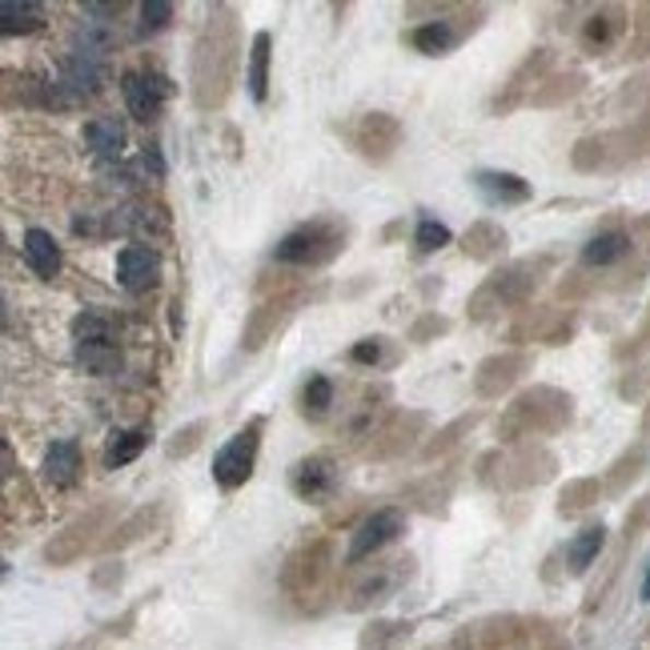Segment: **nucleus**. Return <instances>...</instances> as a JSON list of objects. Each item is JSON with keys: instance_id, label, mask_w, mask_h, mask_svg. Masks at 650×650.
<instances>
[{"instance_id": "obj_1", "label": "nucleus", "mask_w": 650, "mask_h": 650, "mask_svg": "<svg viewBox=\"0 0 650 650\" xmlns=\"http://www.w3.org/2000/svg\"><path fill=\"white\" fill-rule=\"evenodd\" d=\"M241 69V21L234 4H213L205 25L193 40V64H189V93L197 113H217L237 85Z\"/></svg>"}, {"instance_id": "obj_2", "label": "nucleus", "mask_w": 650, "mask_h": 650, "mask_svg": "<svg viewBox=\"0 0 650 650\" xmlns=\"http://www.w3.org/2000/svg\"><path fill=\"white\" fill-rule=\"evenodd\" d=\"M551 270V253H539V258H518V261H506L503 270H494L486 282L470 294V318L474 321H486L494 314H503V309H515L522 306L534 289L542 285Z\"/></svg>"}, {"instance_id": "obj_3", "label": "nucleus", "mask_w": 650, "mask_h": 650, "mask_svg": "<svg viewBox=\"0 0 650 650\" xmlns=\"http://www.w3.org/2000/svg\"><path fill=\"white\" fill-rule=\"evenodd\" d=\"M566 422H570V398L563 390H551V386H534V390L518 393L515 402L503 410L498 438H503V446L530 442V438L563 429Z\"/></svg>"}, {"instance_id": "obj_4", "label": "nucleus", "mask_w": 650, "mask_h": 650, "mask_svg": "<svg viewBox=\"0 0 650 650\" xmlns=\"http://www.w3.org/2000/svg\"><path fill=\"white\" fill-rule=\"evenodd\" d=\"M345 237H350L345 222H338V217H314V222L289 229L277 241L273 258L282 261V265H297V270H318V265H330L342 253Z\"/></svg>"}, {"instance_id": "obj_5", "label": "nucleus", "mask_w": 650, "mask_h": 650, "mask_svg": "<svg viewBox=\"0 0 650 650\" xmlns=\"http://www.w3.org/2000/svg\"><path fill=\"white\" fill-rule=\"evenodd\" d=\"M113 515H117V503H97L93 510H85L81 518H73L61 534H52L49 539V546H45V563L69 566V563H76L85 551H93L97 542L105 546V539L113 534L109 530Z\"/></svg>"}, {"instance_id": "obj_6", "label": "nucleus", "mask_w": 650, "mask_h": 650, "mask_svg": "<svg viewBox=\"0 0 650 650\" xmlns=\"http://www.w3.org/2000/svg\"><path fill=\"white\" fill-rule=\"evenodd\" d=\"M554 474V458L539 446H522L515 454H491L482 458V482L498 491H518V486H539Z\"/></svg>"}, {"instance_id": "obj_7", "label": "nucleus", "mask_w": 650, "mask_h": 650, "mask_svg": "<svg viewBox=\"0 0 650 650\" xmlns=\"http://www.w3.org/2000/svg\"><path fill=\"white\" fill-rule=\"evenodd\" d=\"M261 434H265V422L253 417L246 426L237 429L234 438L217 450L213 458V482L222 486V491H237V486H246L253 478V466H258V454H261Z\"/></svg>"}, {"instance_id": "obj_8", "label": "nucleus", "mask_w": 650, "mask_h": 650, "mask_svg": "<svg viewBox=\"0 0 650 650\" xmlns=\"http://www.w3.org/2000/svg\"><path fill=\"white\" fill-rule=\"evenodd\" d=\"M482 16H486V9H454V16L417 25L414 33H410V45H414L422 57H450V52L482 25Z\"/></svg>"}, {"instance_id": "obj_9", "label": "nucleus", "mask_w": 650, "mask_h": 650, "mask_svg": "<svg viewBox=\"0 0 650 650\" xmlns=\"http://www.w3.org/2000/svg\"><path fill=\"white\" fill-rule=\"evenodd\" d=\"M333 570V546L326 539L318 542H306V546H297L289 554V563L282 570V587L294 594V599H309V594H318L321 582L330 578Z\"/></svg>"}, {"instance_id": "obj_10", "label": "nucleus", "mask_w": 650, "mask_h": 650, "mask_svg": "<svg viewBox=\"0 0 650 650\" xmlns=\"http://www.w3.org/2000/svg\"><path fill=\"white\" fill-rule=\"evenodd\" d=\"M530 366H534V357L522 354V350H503V354L482 357L478 369H474V393L482 402H494V398L515 390Z\"/></svg>"}, {"instance_id": "obj_11", "label": "nucleus", "mask_w": 650, "mask_h": 650, "mask_svg": "<svg viewBox=\"0 0 650 650\" xmlns=\"http://www.w3.org/2000/svg\"><path fill=\"white\" fill-rule=\"evenodd\" d=\"M297 306H302V294H289V289L273 294L270 302H261V306L249 314L246 330H241V350H246V354H258L261 345H270L273 338L285 330V321L297 314Z\"/></svg>"}, {"instance_id": "obj_12", "label": "nucleus", "mask_w": 650, "mask_h": 650, "mask_svg": "<svg viewBox=\"0 0 650 650\" xmlns=\"http://www.w3.org/2000/svg\"><path fill=\"white\" fill-rule=\"evenodd\" d=\"M350 141H354V149L362 157L381 165V161H390L393 153H398V145H402V121L390 117V113H366V117L350 129Z\"/></svg>"}, {"instance_id": "obj_13", "label": "nucleus", "mask_w": 650, "mask_h": 650, "mask_svg": "<svg viewBox=\"0 0 650 650\" xmlns=\"http://www.w3.org/2000/svg\"><path fill=\"white\" fill-rule=\"evenodd\" d=\"M121 93H125V105H129V117H137V121H157L173 97V85H169V76L145 73V69H141V73L121 76Z\"/></svg>"}, {"instance_id": "obj_14", "label": "nucleus", "mask_w": 650, "mask_h": 650, "mask_svg": "<svg viewBox=\"0 0 650 650\" xmlns=\"http://www.w3.org/2000/svg\"><path fill=\"white\" fill-rule=\"evenodd\" d=\"M429 417L422 414V410H398V414H390V422L386 426L374 429V442H369L366 454L378 458V462H390V458H402L410 446L422 438V429H426Z\"/></svg>"}, {"instance_id": "obj_15", "label": "nucleus", "mask_w": 650, "mask_h": 650, "mask_svg": "<svg viewBox=\"0 0 650 650\" xmlns=\"http://www.w3.org/2000/svg\"><path fill=\"white\" fill-rule=\"evenodd\" d=\"M398 534H405V515L402 510H393V506H386V510H374V515L362 522V527L354 530V539H350V563H366V558H374L378 551H386Z\"/></svg>"}, {"instance_id": "obj_16", "label": "nucleus", "mask_w": 650, "mask_h": 650, "mask_svg": "<svg viewBox=\"0 0 650 650\" xmlns=\"http://www.w3.org/2000/svg\"><path fill=\"white\" fill-rule=\"evenodd\" d=\"M289 491L302 498V503H326L333 491H338V462L326 454H309L302 462H294L289 470Z\"/></svg>"}, {"instance_id": "obj_17", "label": "nucleus", "mask_w": 650, "mask_h": 650, "mask_svg": "<svg viewBox=\"0 0 650 650\" xmlns=\"http://www.w3.org/2000/svg\"><path fill=\"white\" fill-rule=\"evenodd\" d=\"M161 277V258L157 249L149 246H125L117 253V282L129 289V294H141V289H153Z\"/></svg>"}, {"instance_id": "obj_18", "label": "nucleus", "mask_w": 650, "mask_h": 650, "mask_svg": "<svg viewBox=\"0 0 650 650\" xmlns=\"http://www.w3.org/2000/svg\"><path fill=\"white\" fill-rule=\"evenodd\" d=\"M474 189H478L491 205H522V201H530V193H534L527 177L506 173V169H478L474 173Z\"/></svg>"}, {"instance_id": "obj_19", "label": "nucleus", "mask_w": 650, "mask_h": 650, "mask_svg": "<svg viewBox=\"0 0 650 650\" xmlns=\"http://www.w3.org/2000/svg\"><path fill=\"white\" fill-rule=\"evenodd\" d=\"M506 246H510V237H506L503 225L491 222V217L474 222L466 234H462V253H466L470 261H498L506 253Z\"/></svg>"}, {"instance_id": "obj_20", "label": "nucleus", "mask_w": 650, "mask_h": 650, "mask_svg": "<svg viewBox=\"0 0 650 650\" xmlns=\"http://www.w3.org/2000/svg\"><path fill=\"white\" fill-rule=\"evenodd\" d=\"M21 253H25L28 270L37 277H57L61 273V249H57L49 229H28L25 241H21Z\"/></svg>"}, {"instance_id": "obj_21", "label": "nucleus", "mask_w": 650, "mask_h": 650, "mask_svg": "<svg viewBox=\"0 0 650 650\" xmlns=\"http://www.w3.org/2000/svg\"><path fill=\"white\" fill-rule=\"evenodd\" d=\"M482 417H486V410H470V414L454 417L450 426H442L438 434H434V438H429L426 446H422V462H438V458H446L458 442H462V438H470V434L478 429Z\"/></svg>"}, {"instance_id": "obj_22", "label": "nucleus", "mask_w": 650, "mask_h": 650, "mask_svg": "<svg viewBox=\"0 0 650 650\" xmlns=\"http://www.w3.org/2000/svg\"><path fill=\"white\" fill-rule=\"evenodd\" d=\"M270 61H273V37H270V33H253V45H249L246 85H249V97L258 101V105L270 97Z\"/></svg>"}, {"instance_id": "obj_23", "label": "nucleus", "mask_w": 650, "mask_h": 650, "mask_svg": "<svg viewBox=\"0 0 650 650\" xmlns=\"http://www.w3.org/2000/svg\"><path fill=\"white\" fill-rule=\"evenodd\" d=\"M76 474H81V446L73 438H61V442L49 446V454H45V478L52 486H73Z\"/></svg>"}, {"instance_id": "obj_24", "label": "nucleus", "mask_w": 650, "mask_h": 650, "mask_svg": "<svg viewBox=\"0 0 650 650\" xmlns=\"http://www.w3.org/2000/svg\"><path fill=\"white\" fill-rule=\"evenodd\" d=\"M45 25V4L37 0H4L0 4V33L16 37V33H37Z\"/></svg>"}, {"instance_id": "obj_25", "label": "nucleus", "mask_w": 650, "mask_h": 650, "mask_svg": "<svg viewBox=\"0 0 650 650\" xmlns=\"http://www.w3.org/2000/svg\"><path fill=\"white\" fill-rule=\"evenodd\" d=\"M161 515H165V506H161V503L141 506L137 515L125 518L121 527H117V530H113V534H109V539H105V551H125L129 542L145 539L149 530H153V527H157V522H161Z\"/></svg>"}, {"instance_id": "obj_26", "label": "nucleus", "mask_w": 650, "mask_h": 650, "mask_svg": "<svg viewBox=\"0 0 650 650\" xmlns=\"http://www.w3.org/2000/svg\"><path fill=\"white\" fill-rule=\"evenodd\" d=\"M542 64H546V52H530L527 61L518 64L515 69V76H510V81H506L503 85V93H498V97H494V105L491 109L494 113H510L518 105V101H522V93H527V85H530V76H539V69Z\"/></svg>"}, {"instance_id": "obj_27", "label": "nucleus", "mask_w": 650, "mask_h": 650, "mask_svg": "<svg viewBox=\"0 0 650 650\" xmlns=\"http://www.w3.org/2000/svg\"><path fill=\"white\" fill-rule=\"evenodd\" d=\"M630 253V237L623 234V229H606V234H594L587 241V249H582V261L587 265H614L618 258H626Z\"/></svg>"}, {"instance_id": "obj_28", "label": "nucleus", "mask_w": 650, "mask_h": 650, "mask_svg": "<svg viewBox=\"0 0 650 650\" xmlns=\"http://www.w3.org/2000/svg\"><path fill=\"white\" fill-rule=\"evenodd\" d=\"M76 362L88 369V374H97V378H109L121 369V350L113 342H88V345H76Z\"/></svg>"}, {"instance_id": "obj_29", "label": "nucleus", "mask_w": 650, "mask_h": 650, "mask_svg": "<svg viewBox=\"0 0 650 650\" xmlns=\"http://www.w3.org/2000/svg\"><path fill=\"white\" fill-rule=\"evenodd\" d=\"M149 434L145 429H117L109 438V446H105V466L117 470V466H129L141 450H145Z\"/></svg>"}, {"instance_id": "obj_30", "label": "nucleus", "mask_w": 650, "mask_h": 650, "mask_svg": "<svg viewBox=\"0 0 650 650\" xmlns=\"http://www.w3.org/2000/svg\"><path fill=\"white\" fill-rule=\"evenodd\" d=\"M602 542H606V530H602V527H587L582 534H575L570 551H566V563H570V570H575V575H587L590 563L599 558Z\"/></svg>"}, {"instance_id": "obj_31", "label": "nucleus", "mask_w": 650, "mask_h": 650, "mask_svg": "<svg viewBox=\"0 0 650 650\" xmlns=\"http://www.w3.org/2000/svg\"><path fill=\"white\" fill-rule=\"evenodd\" d=\"M85 141L88 149H97L101 157H117L125 149V129L113 117H97V121L85 125Z\"/></svg>"}, {"instance_id": "obj_32", "label": "nucleus", "mask_w": 650, "mask_h": 650, "mask_svg": "<svg viewBox=\"0 0 650 650\" xmlns=\"http://www.w3.org/2000/svg\"><path fill=\"white\" fill-rule=\"evenodd\" d=\"M330 405H333V381L326 374H309L306 390H302V414L318 422V417L330 414Z\"/></svg>"}, {"instance_id": "obj_33", "label": "nucleus", "mask_w": 650, "mask_h": 650, "mask_svg": "<svg viewBox=\"0 0 650 650\" xmlns=\"http://www.w3.org/2000/svg\"><path fill=\"white\" fill-rule=\"evenodd\" d=\"M410 630H414L410 623H374L362 635V650H393L398 642L410 638Z\"/></svg>"}, {"instance_id": "obj_34", "label": "nucleus", "mask_w": 650, "mask_h": 650, "mask_svg": "<svg viewBox=\"0 0 650 650\" xmlns=\"http://www.w3.org/2000/svg\"><path fill=\"white\" fill-rule=\"evenodd\" d=\"M402 566H410V563H393L381 578H366V582H362V587L354 590V599H350V606H354V611H362V606H369V602H381V594L390 590L393 578L402 575Z\"/></svg>"}, {"instance_id": "obj_35", "label": "nucleus", "mask_w": 650, "mask_h": 650, "mask_svg": "<svg viewBox=\"0 0 650 650\" xmlns=\"http://www.w3.org/2000/svg\"><path fill=\"white\" fill-rule=\"evenodd\" d=\"M209 434V422L201 417V422H189V426H181L177 434H173L169 442H165V454L169 458H189L201 446V438Z\"/></svg>"}, {"instance_id": "obj_36", "label": "nucleus", "mask_w": 650, "mask_h": 650, "mask_svg": "<svg viewBox=\"0 0 650 650\" xmlns=\"http://www.w3.org/2000/svg\"><path fill=\"white\" fill-rule=\"evenodd\" d=\"M414 246L417 253H438L442 246H450V229H446L442 222H434V217H422L414 234Z\"/></svg>"}, {"instance_id": "obj_37", "label": "nucleus", "mask_w": 650, "mask_h": 650, "mask_svg": "<svg viewBox=\"0 0 650 650\" xmlns=\"http://www.w3.org/2000/svg\"><path fill=\"white\" fill-rule=\"evenodd\" d=\"M73 338L76 345H88V342H113V326L101 314H81L73 321Z\"/></svg>"}, {"instance_id": "obj_38", "label": "nucleus", "mask_w": 650, "mask_h": 650, "mask_svg": "<svg viewBox=\"0 0 650 650\" xmlns=\"http://www.w3.org/2000/svg\"><path fill=\"white\" fill-rule=\"evenodd\" d=\"M173 13H177V9H173L169 0H145V4H141V28H137V33H141V37H153V33H161V28L169 25Z\"/></svg>"}, {"instance_id": "obj_39", "label": "nucleus", "mask_w": 650, "mask_h": 650, "mask_svg": "<svg viewBox=\"0 0 650 650\" xmlns=\"http://www.w3.org/2000/svg\"><path fill=\"white\" fill-rule=\"evenodd\" d=\"M442 333H450V321H446L442 314H422V318L410 326V342L426 345L429 338H442Z\"/></svg>"}, {"instance_id": "obj_40", "label": "nucleus", "mask_w": 650, "mask_h": 650, "mask_svg": "<svg viewBox=\"0 0 650 650\" xmlns=\"http://www.w3.org/2000/svg\"><path fill=\"white\" fill-rule=\"evenodd\" d=\"M590 494H594V482H570V486L563 491V503H558V510H563V515H575V510L590 506Z\"/></svg>"}, {"instance_id": "obj_41", "label": "nucleus", "mask_w": 650, "mask_h": 650, "mask_svg": "<svg viewBox=\"0 0 650 650\" xmlns=\"http://www.w3.org/2000/svg\"><path fill=\"white\" fill-rule=\"evenodd\" d=\"M381 357H386V338H366L350 350V362H357V366H378Z\"/></svg>"}, {"instance_id": "obj_42", "label": "nucleus", "mask_w": 650, "mask_h": 650, "mask_svg": "<svg viewBox=\"0 0 650 650\" xmlns=\"http://www.w3.org/2000/svg\"><path fill=\"white\" fill-rule=\"evenodd\" d=\"M606 21H611V16L602 13V16H594V21L587 25V40H590V45H606V40L618 33V25H606Z\"/></svg>"}, {"instance_id": "obj_43", "label": "nucleus", "mask_w": 650, "mask_h": 650, "mask_svg": "<svg viewBox=\"0 0 650 650\" xmlns=\"http://www.w3.org/2000/svg\"><path fill=\"white\" fill-rule=\"evenodd\" d=\"M642 599L650 602V566H647V578H642Z\"/></svg>"}]
</instances>
